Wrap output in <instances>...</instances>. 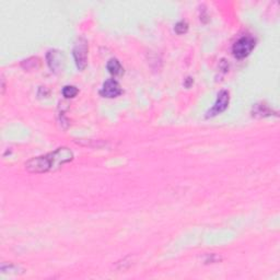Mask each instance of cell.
Instances as JSON below:
<instances>
[{
	"mask_svg": "<svg viewBox=\"0 0 280 280\" xmlns=\"http://www.w3.org/2000/svg\"><path fill=\"white\" fill-rule=\"evenodd\" d=\"M72 159L73 153L71 150L63 147L56 149L54 152L29 160L25 163V168L32 173H45L48 171L59 169Z\"/></svg>",
	"mask_w": 280,
	"mask_h": 280,
	"instance_id": "obj_1",
	"label": "cell"
},
{
	"mask_svg": "<svg viewBox=\"0 0 280 280\" xmlns=\"http://www.w3.org/2000/svg\"><path fill=\"white\" fill-rule=\"evenodd\" d=\"M88 52L89 45L88 42L83 37H80L77 40L76 44L73 47V58L79 70H83L88 64Z\"/></svg>",
	"mask_w": 280,
	"mask_h": 280,
	"instance_id": "obj_2",
	"label": "cell"
},
{
	"mask_svg": "<svg viewBox=\"0 0 280 280\" xmlns=\"http://www.w3.org/2000/svg\"><path fill=\"white\" fill-rule=\"evenodd\" d=\"M256 45L255 40L251 36H243L239 41L235 42V44L232 47V52L235 58L243 59L247 57L254 50Z\"/></svg>",
	"mask_w": 280,
	"mask_h": 280,
	"instance_id": "obj_3",
	"label": "cell"
},
{
	"mask_svg": "<svg viewBox=\"0 0 280 280\" xmlns=\"http://www.w3.org/2000/svg\"><path fill=\"white\" fill-rule=\"evenodd\" d=\"M46 59L48 66H50V68L52 69V71L54 72L63 71V69L65 67V61H66L63 52L57 50H52L47 53Z\"/></svg>",
	"mask_w": 280,
	"mask_h": 280,
	"instance_id": "obj_4",
	"label": "cell"
},
{
	"mask_svg": "<svg viewBox=\"0 0 280 280\" xmlns=\"http://www.w3.org/2000/svg\"><path fill=\"white\" fill-rule=\"evenodd\" d=\"M229 102H230V95L229 92L225 90H222L221 92L218 94V98L216 103L211 107V110H210L207 113V117H212V116H216L220 113L224 112L227 110V107L229 105Z\"/></svg>",
	"mask_w": 280,
	"mask_h": 280,
	"instance_id": "obj_5",
	"label": "cell"
},
{
	"mask_svg": "<svg viewBox=\"0 0 280 280\" xmlns=\"http://www.w3.org/2000/svg\"><path fill=\"white\" fill-rule=\"evenodd\" d=\"M100 93L102 96H104V98L113 99L122 94V88L116 80L109 79L107 81L104 82L103 88L101 89Z\"/></svg>",
	"mask_w": 280,
	"mask_h": 280,
	"instance_id": "obj_6",
	"label": "cell"
},
{
	"mask_svg": "<svg viewBox=\"0 0 280 280\" xmlns=\"http://www.w3.org/2000/svg\"><path fill=\"white\" fill-rule=\"evenodd\" d=\"M107 70H109V72L113 74V76H120L124 71L121 63L115 58L110 59L109 63H107Z\"/></svg>",
	"mask_w": 280,
	"mask_h": 280,
	"instance_id": "obj_7",
	"label": "cell"
},
{
	"mask_svg": "<svg viewBox=\"0 0 280 280\" xmlns=\"http://www.w3.org/2000/svg\"><path fill=\"white\" fill-rule=\"evenodd\" d=\"M78 89L74 87V85H66L63 89V95L66 99H72L78 94Z\"/></svg>",
	"mask_w": 280,
	"mask_h": 280,
	"instance_id": "obj_8",
	"label": "cell"
},
{
	"mask_svg": "<svg viewBox=\"0 0 280 280\" xmlns=\"http://www.w3.org/2000/svg\"><path fill=\"white\" fill-rule=\"evenodd\" d=\"M253 113L254 114L253 115H260V116H267L271 114V110L268 109V107L266 105H260V104H256L254 106V109H253Z\"/></svg>",
	"mask_w": 280,
	"mask_h": 280,
	"instance_id": "obj_9",
	"label": "cell"
},
{
	"mask_svg": "<svg viewBox=\"0 0 280 280\" xmlns=\"http://www.w3.org/2000/svg\"><path fill=\"white\" fill-rule=\"evenodd\" d=\"M174 30L177 34H184L188 30V24L185 21H180L179 23H176Z\"/></svg>",
	"mask_w": 280,
	"mask_h": 280,
	"instance_id": "obj_10",
	"label": "cell"
},
{
	"mask_svg": "<svg viewBox=\"0 0 280 280\" xmlns=\"http://www.w3.org/2000/svg\"><path fill=\"white\" fill-rule=\"evenodd\" d=\"M192 83H193V79H192V78H187V79H186V82H185V87L190 88Z\"/></svg>",
	"mask_w": 280,
	"mask_h": 280,
	"instance_id": "obj_11",
	"label": "cell"
}]
</instances>
